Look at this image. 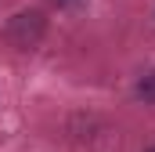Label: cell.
I'll use <instances>...</instances> for the list:
<instances>
[{"instance_id":"6da1fadb","label":"cell","mask_w":155,"mask_h":152,"mask_svg":"<svg viewBox=\"0 0 155 152\" xmlns=\"http://www.w3.org/2000/svg\"><path fill=\"white\" fill-rule=\"evenodd\" d=\"M137 98H144L148 105H155V69L137 80Z\"/></svg>"},{"instance_id":"7a4b0ae2","label":"cell","mask_w":155,"mask_h":152,"mask_svg":"<svg viewBox=\"0 0 155 152\" xmlns=\"http://www.w3.org/2000/svg\"><path fill=\"white\" fill-rule=\"evenodd\" d=\"M144 152H155V145H148V149H144Z\"/></svg>"},{"instance_id":"3957f363","label":"cell","mask_w":155,"mask_h":152,"mask_svg":"<svg viewBox=\"0 0 155 152\" xmlns=\"http://www.w3.org/2000/svg\"><path fill=\"white\" fill-rule=\"evenodd\" d=\"M58 4H69V0H58Z\"/></svg>"}]
</instances>
